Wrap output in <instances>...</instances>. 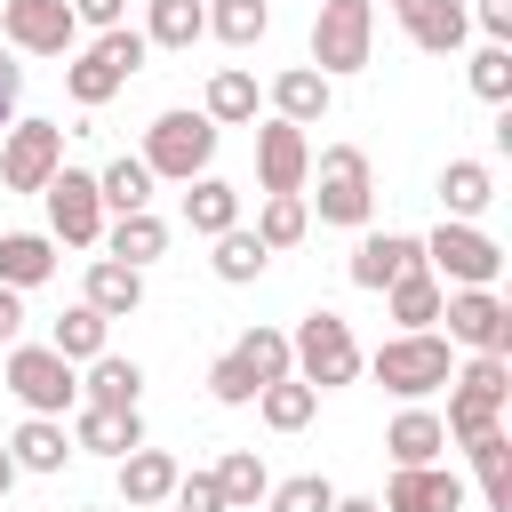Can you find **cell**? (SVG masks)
<instances>
[{"mask_svg":"<svg viewBox=\"0 0 512 512\" xmlns=\"http://www.w3.org/2000/svg\"><path fill=\"white\" fill-rule=\"evenodd\" d=\"M144 32H128V24H112V32H96L72 64H64V88H72V104L80 112H96V104H112L120 88H128V72H144Z\"/></svg>","mask_w":512,"mask_h":512,"instance_id":"6da1fadb","label":"cell"},{"mask_svg":"<svg viewBox=\"0 0 512 512\" xmlns=\"http://www.w3.org/2000/svg\"><path fill=\"white\" fill-rule=\"evenodd\" d=\"M504 400H512V360H496V352H472L456 376H448V440H480V432H496L504 424Z\"/></svg>","mask_w":512,"mask_h":512,"instance_id":"7a4b0ae2","label":"cell"},{"mask_svg":"<svg viewBox=\"0 0 512 512\" xmlns=\"http://www.w3.org/2000/svg\"><path fill=\"white\" fill-rule=\"evenodd\" d=\"M288 376L312 384V392L360 376V344H352L344 312H304V320H296V336H288Z\"/></svg>","mask_w":512,"mask_h":512,"instance_id":"3957f363","label":"cell"},{"mask_svg":"<svg viewBox=\"0 0 512 512\" xmlns=\"http://www.w3.org/2000/svg\"><path fill=\"white\" fill-rule=\"evenodd\" d=\"M152 176H168V184H192V176H208V160H216V120L208 112H160L152 128H144V152H136Z\"/></svg>","mask_w":512,"mask_h":512,"instance_id":"277c9868","label":"cell"},{"mask_svg":"<svg viewBox=\"0 0 512 512\" xmlns=\"http://www.w3.org/2000/svg\"><path fill=\"white\" fill-rule=\"evenodd\" d=\"M368 48H376V0H320V16H312V72L320 80L368 72Z\"/></svg>","mask_w":512,"mask_h":512,"instance_id":"5b68a950","label":"cell"},{"mask_svg":"<svg viewBox=\"0 0 512 512\" xmlns=\"http://www.w3.org/2000/svg\"><path fill=\"white\" fill-rule=\"evenodd\" d=\"M312 176H320V192L304 200V208H320V224H368V208H376V176H368V152L360 144H328L320 160H312Z\"/></svg>","mask_w":512,"mask_h":512,"instance_id":"8992f818","label":"cell"},{"mask_svg":"<svg viewBox=\"0 0 512 512\" xmlns=\"http://www.w3.org/2000/svg\"><path fill=\"white\" fill-rule=\"evenodd\" d=\"M376 384L384 392H400L408 408L424 400V392H440L448 376H456V360H448V336H432V328H416V336H392V344H376Z\"/></svg>","mask_w":512,"mask_h":512,"instance_id":"52a82bcc","label":"cell"},{"mask_svg":"<svg viewBox=\"0 0 512 512\" xmlns=\"http://www.w3.org/2000/svg\"><path fill=\"white\" fill-rule=\"evenodd\" d=\"M424 272H432L440 288H496L504 248H496L480 224H440V232H424Z\"/></svg>","mask_w":512,"mask_h":512,"instance_id":"ba28073f","label":"cell"},{"mask_svg":"<svg viewBox=\"0 0 512 512\" xmlns=\"http://www.w3.org/2000/svg\"><path fill=\"white\" fill-rule=\"evenodd\" d=\"M0 384L32 408V416H64L72 400H80V376H72V360H56L48 344H8V360H0Z\"/></svg>","mask_w":512,"mask_h":512,"instance_id":"9c48e42d","label":"cell"},{"mask_svg":"<svg viewBox=\"0 0 512 512\" xmlns=\"http://www.w3.org/2000/svg\"><path fill=\"white\" fill-rule=\"evenodd\" d=\"M56 168H64V128L56 120H8V136H0V184L8 192H48Z\"/></svg>","mask_w":512,"mask_h":512,"instance_id":"30bf717a","label":"cell"},{"mask_svg":"<svg viewBox=\"0 0 512 512\" xmlns=\"http://www.w3.org/2000/svg\"><path fill=\"white\" fill-rule=\"evenodd\" d=\"M0 32H8L16 56H72L80 48L72 0H0Z\"/></svg>","mask_w":512,"mask_h":512,"instance_id":"8fae6325","label":"cell"},{"mask_svg":"<svg viewBox=\"0 0 512 512\" xmlns=\"http://www.w3.org/2000/svg\"><path fill=\"white\" fill-rule=\"evenodd\" d=\"M40 200H48V240H64V248H96L104 240V200H96L88 168H56Z\"/></svg>","mask_w":512,"mask_h":512,"instance_id":"7c38bea8","label":"cell"},{"mask_svg":"<svg viewBox=\"0 0 512 512\" xmlns=\"http://www.w3.org/2000/svg\"><path fill=\"white\" fill-rule=\"evenodd\" d=\"M440 320H448V344H472V352L512 360V304L496 288H448Z\"/></svg>","mask_w":512,"mask_h":512,"instance_id":"4fadbf2b","label":"cell"},{"mask_svg":"<svg viewBox=\"0 0 512 512\" xmlns=\"http://www.w3.org/2000/svg\"><path fill=\"white\" fill-rule=\"evenodd\" d=\"M256 176H264V192H304V184H312V144H304V128L264 120V128H256Z\"/></svg>","mask_w":512,"mask_h":512,"instance_id":"5bb4252c","label":"cell"},{"mask_svg":"<svg viewBox=\"0 0 512 512\" xmlns=\"http://www.w3.org/2000/svg\"><path fill=\"white\" fill-rule=\"evenodd\" d=\"M408 272H424V240L416 232H368L360 248H352V288H392V280H408Z\"/></svg>","mask_w":512,"mask_h":512,"instance_id":"9a60e30c","label":"cell"},{"mask_svg":"<svg viewBox=\"0 0 512 512\" xmlns=\"http://www.w3.org/2000/svg\"><path fill=\"white\" fill-rule=\"evenodd\" d=\"M384 512H464V480L448 464H408V472H392Z\"/></svg>","mask_w":512,"mask_h":512,"instance_id":"2e32d148","label":"cell"},{"mask_svg":"<svg viewBox=\"0 0 512 512\" xmlns=\"http://www.w3.org/2000/svg\"><path fill=\"white\" fill-rule=\"evenodd\" d=\"M176 456L168 448H136V456H120V504L128 512H160L168 496H176Z\"/></svg>","mask_w":512,"mask_h":512,"instance_id":"e0dca14e","label":"cell"},{"mask_svg":"<svg viewBox=\"0 0 512 512\" xmlns=\"http://www.w3.org/2000/svg\"><path fill=\"white\" fill-rule=\"evenodd\" d=\"M400 24H408V40H416L424 56H456L464 32H472L464 0H400Z\"/></svg>","mask_w":512,"mask_h":512,"instance_id":"ac0fdd59","label":"cell"},{"mask_svg":"<svg viewBox=\"0 0 512 512\" xmlns=\"http://www.w3.org/2000/svg\"><path fill=\"white\" fill-rule=\"evenodd\" d=\"M328 96H336V80H320L312 64H288V72L272 80V120L312 128V120H328Z\"/></svg>","mask_w":512,"mask_h":512,"instance_id":"d6986e66","label":"cell"},{"mask_svg":"<svg viewBox=\"0 0 512 512\" xmlns=\"http://www.w3.org/2000/svg\"><path fill=\"white\" fill-rule=\"evenodd\" d=\"M72 448H88V456H136L144 448V416L136 408H80Z\"/></svg>","mask_w":512,"mask_h":512,"instance_id":"ffe728a7","label":"cell"},{"mask_svg":"<svg viewBox=\"0 0 512 512\" xmlns=\"http://www.w3.org/2000/svg\"><path fill=\"white\" fill-rule=\"evenodd\" d=\"M80 304H88V312H104V320H128V312L144 304V272H136V264H112V256H96V264H88V288H80Z\"/></svg>","mask_w":512,"mask_h":512,"instance_id":"44dd1931","label":"cell"},{"mask_svg":"<svg viewBox=\"0 0 512 512\" xmlns=\"http://www.w3.org/2000/svg\"><path fill=\"white\" fill-rule=\"evenodd\" d=\"M384 448H392V464H400V472H408V464H440L448 424H440L432 408H400V416L384 424Z\"/></svg>","mask_w":512,"mask_h":512,"instance_id":"7402d4cb","label":"cell"},{"mask_svg":"<svg viewBox=\"0 0 512 512\" xmlns=\"http://www.w3.org/2000/svg\"><path fill=\"white\" fill-rule=\"evenodd\" d=\"M136 392H144V368L120 352H96L80 376V408H136Z\"/></svg>","mask_w":512,"mask_h":512,"instance_id":"603a6c76","label":"cell"},{"mask_svg":"<svg viewBox=\"0 0 512 512\" xmlns=\"http://www.w3.org/2000/svg\"><path fill=\"white\" fill-rule=\"evenodd\" d=\"M8 456H16V472H64L72 432H64L56 416H24V424L8 432Z\"/></svg>","mask_w":512,"mask_h":512,"instance_id":"cb8c5ba5","label":"cell"},{"mask_svg":"<svg viewBox=\"0 0 512 512\" xmlns=\"http://www.w3.org/2000/svg\"><path fill=\"white\" fill-rule=\"evenodd\" d=\"M40 280H56V240L48 232H8L0 240V288H40Z\"/></svg>","mask_w":512,"mask_h":512,"instance_id":"d4e9b609","label":"cell"},{"mask_svg":"<svg viewBox=\"0 0 512 512\" xmlns=\"http://www.w3.org/2000/svg\"><path fill=\"white\" fill-rule=\"evenodd\" d=\"M184 224H192L200 240L232 232V224H240V184H224V176H192V192H184Z\"/></svg>","mask_w":512,"mask_h":512,"instance_id":"484cf974","label":"cell"},{"mask_svg":"<svg viewBox=\"0 0 512 512\" xmlns=\"http://www.w3.org/2000/svg\"><path fill=\"white\" fill-rule=\"evenodd\" d=\"M160 248H168V224H160L152 208H136V216H112V224H104V256H112V264H136V272H144Z\"/></svg>","mask_w":512,"mask_h":512,"instance_id":"4316f807","label":"cell"},{"mask_svg":"<svg viewBox=\"0 0 512 512\" xmlns=\"http://www.w3.org/2000/svg\"><path fill=\"white\" fill-rule=\"evenodd\" d=\"M440 200H448V224H472V216L496 200L488 160H448V168H440Z\"/></svg>","mask_w":512,"mask_h":512,"instance_id":"83f0119b","label":"cell"},{"mask_svg":"<svg viewBox=\"0 0 512 512\" xmlns=\"http://www.w3.org/2000/svg\"><path fill=\"white\" fill-rule=\"evenodd\" d=\"M104 336H112V320H104V312H88V304H72V312H56V328H48V352L80 368V360H96V352H112Z\"/></svg>","mask_w":512,"mask_h":512,"instance_id":"f1b7e54d","label":"cell"},{"mask_svg":"<svg viewBox=\"0 0 512 512\" xmlns=\"http://www.w3.org/2000/svg\"><path fill=\"white\" fill-rule=\"evenodd\" d=\"M464 456H472V472H480L488 512H512V440H504V424L480 432V440H464Z\"/></svg>","mask_w":512,"mask_h":512,"instance_id":"f546056e","label":"cell"},{"mask_svg":"<svg viewBox=\"0 0 512 512\" xmlns=\"http://www.w3.org/2000/svg\"><path fill=\"white\" fill-rule=\"evenodd\" d=\"M208 32V0H152L144 8V48H192Z\"/></svg>","mask_w":512,"mask_h":512,"instance_id":"4dcf8cb0","label":"cell"},{"mask_svg":"<svg viewBox=\"0 0 512 512\" xmlns=\"http://www.w3.org/2000/svg\"><path fill=\"white\" fill-rule=\"evenodd\" d=\"M384 304H392V320H400V336H416V328H432V320H440V304H448V288H440L432 272H408V280H392V288H384Z\"/></svg>","mask_w":512,"mask_h":512,"instance_id":"1f68e13d","label":"cell"},{"mask_svg":"<svg viewBox=\"0 0 512 512\" xmlns=\"http://www.w3.org/2000/svg\"><path fill=\"white\" fill-rule=\"evenodd\" d=\"M264 488H272V472H264V456H256V448H232V456L216 464V496H224V512H256V504H264Z\"/></svg>","mask_w":512,"mask_h":512,"instance_id":"d6a6232c","label":"cell"},{"mask_svg":"<svg viewBox=\"0 0 512 512\" xmlns=\"http://www.w3.org/2000/svg\"><path fill=\"white\" fill-rule=\"evenodd\" d=\"M96 200L112 208V216H136V208H152V168L144 160H104V176H96Z\"/></svg>","mask_w":512,"mask_h":512,"instance_id":"836d02e7","label":"cell"},{"mask_svg":"<svg viewBox=\"0 0 512 512\" xmlns=\"http://www.w3.org/2000/svg\"><path fill=\"white\" fill-rule=\"evenodd\" d=\"M216 128H240V120H256V72H240V64H224L216 80H208V104H200Z\"/></svg>","mask_w":512,"mask_h":512,"instance_id":"e575fe53","label":"cell"},{"mask_svg":"<svg viewBox=\"0 0 512 512\" xmlns=\"http://www.w3.org/2000/svg\"><path fill=\"white\" fill-rule=\"evenodd\" d=\"M312 232V208H304V192H264V216H256V240L280 256V248H296Z\"/></svg>","mask_w":512,"mask_h":512,"instance_id":"d590c367","label":"cell"},{"mask_svg":"<svg viewBox=\"0 0 512 512\" xmlns=\"http://www.w3.org/2000/svg\"><path fill=\"white\" fill-rule=\"evenodd\" d=\"M208 32H216L224 48H256V40L272 32V8H264V0H208Z\"/></svg>","mask_w":512,"mask_h":512,"instance_id":"8d00e7d4","label":"cell"},{"mask_svg":"<svg viewBox=\"0 0 512 512\" xmlns=\"http://www.w3.org/2000/svg\"><path fill=\"white\" fill-rule=\"evenodd\" d=\"M208 264H216V280H232V288H240V280H256V272L272 264V248H264L248 224H232V232H216V256H208Z\"/></svg>","mask_w":512,"mask_h":512,"instance_id":"74e56055","label":"cell"},{"mask_svg":"<svg viewBox=\"0 0 512 512\" xmlns=\"http://www.w3.org/2000/svg\"><path fill=\"white\" fill-rule=\"evenodd\" d=\"M256 408H264V424H272V432H304V424H312V408H320V392H312V384H296V376H280V384H264V392H256Z\"/></svg>","mask_w":512,"mask_h":512,"instance_id":"f35d334b","label":"cell"},{"mask_svg":"<svg viewBox=\"0 0 512 512\" xmlns=\"http://www.w3.org/2000/svg\"><path fill=\"white\" fill-rule=\"evenodd\" d=\"M232 360H240L256 384H280V376H288V336H280V328H248V336L232 344Z\"/></svg>","mask_w":512,"mask_h":512,"instance_id":"ab89813d","label":"cell"},{"mask_svg":"<svg viewBox=\"0 0 512 512\" xmlns=\"http://www.w3.org/2000/svg\"><path fill=\"white\" fill-rule=\"evenodd\" d=\"M264 504H272V512H336V488H328L320 472H296V480L264 488Z\"/></svg>","mask_w":512,"mask_h":512,"instance_id":"60d3db41","label":"cell"},{"mask_svg":"<svg viewBox=\"0 0 512 512\" xmlns=\"http://www.w3.org/2000/svg\"><path fill=\"white\" fill-rule=\"evenodd\" d=\"M472 96L512 104V48H480V56H472Z\"/></svg>","mask_w":512,"mask_h":512,"instance_id":"b9f144b4","label":"cell"},{"mask_svg":"<svg viewBox=\"0 0 512 512\" xmlns=\"http://www.w3.org/2000/svg\"><path fill=\"white\" fill-rule=\"evenodd\" d=\"M208 392H216V400H224V408H248V400H256V392H264V384H256V376H248V368H240V360H232V352H224V360H216V368H208Z\"/></svg>","mask_w":512,"mask_h":512,"instance_id":"7bdbcfd3","label":"cell"},{"mask_svg":"<svg viewBox=\"0 0 512 512\" xmlns=\"http://www.w3.org/2000/svg\"><path fill=\"white\" fill-rule=\"evenodd\" d=\"M168 504H176V512H224V496H216V472H184Z\"/></svg>","mask_w":512,"mask_h":512,"instance_id":"ee69618b","label":"cell"},{"mask_svg":"<svg viewBox=\"0 0 512 512\" xmlns=\"http://www.w3.org/2000/svg\"><path fill=\"white\" fill-rule=\"evenodd\" d=\"M480 32H488V48H512V0H480V8H464Z\"/></svg>","mask_w":512,"mask_h":512,"instance_id":"f6af8a7d","label":"cell"},{"mask_svg":"<svg viewBox=\"0 0 512 512\" xmlns=\"http://www.w3.org/2000/svg\"><path fill=\"white\" fill-rule=\"evenodd\" d=\"M16 96H24V64L0 48V136H8V120H16Z\"/></svg>","mask_w":512,"mask_h":512,"instance_id":"bcb514c9","label":"cell"},{"mask_svg":"<svg viewBox=\"0 0 512 512\" xmlns=\"http://www.w3.org/2000/svg\"><path fill=\"white\" fill-rule=\"evenodd\" d=\"M72 16L96 24V32H112V24H128V0H72Z\"/></svg>","mask_w":512,"mask_h":512,"instance_id":"7dc6e473","label":"cell"},{"mask_svg":"<svg viewBox=\"0 0 512 512\" xmlns=\"http://www.w3.org/2000/svg\"><path fill=\"white\" fill-rule=\"evenodd\" d=\"M16 336H24V296H16V288H0V352H8Z\"/></svg>","mask_w":512,"mask_h":512,"instance_id":"c3c4849f","label":"cell"},{"mask_svg":"<svg viewBox=\"0 0 512 512\" xmlns=\"http://www.w3.org/2000/svg\"><path fill=\"white\" fill-rule=\"evenodd\" d=\"M16 488V456H8V440H0V496Z\"/></svg>","mask_w":512,"mask_h":512,"instance_id":"681fc988","label":"cell"},{"mask_svg":"<svg viewBox=\"0 0 512 512\" xmlns=\"http://www.w3.org/2000/svg\"><path fill=\"white\" fill-rule=\"evenodd\" d=\"M336 512H384L376 496H336Z\"/></svg>","mask_w":512,"mask_h":512,"instance_id":"f907efd6","label":"cell"},{"mask_svg":"<svg viewBox=\"0 0 512 512\" xmlns=\"http://www.w3.org/2000/svg\"><path fill=\"white\" fill-rule=\"evenodd\" d=\"M392 8H400V0H392Z\"/></svg>","mask_w":512,"mask_h":512,"instance_id":"816d5d0a","label":"cell"}]
</instances>
